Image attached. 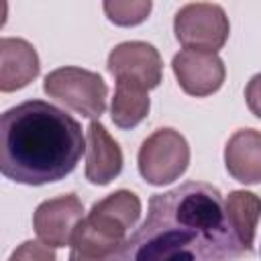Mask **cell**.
I'll use <instances>...</instances> for the list:
<instances>
[{
    "mask_svg": "<svg viewBox=\"0 0 261 261\" xmlns=\"http://www.w3.org/2000/svg\"><path fill=\"white\" fill-rule=\"evenodd\" d=\"M245 253L222 194L188 181L151 196L145 220L110 261H239Z\"/></svg>",
    "mask_w": 261,
    "mask_h": 261,
    "instance_id": "cell-1",
    "label": "cell"
},
{
    "mask_svg": "<svg viewBox=\"0 0 261 261\" xmlns=\"http://www.w3.org/2000/svg\"><path fill=\"white\" fill-rule=\"evenodd\" d=\"M84 153L80 122L49 102L27 100L0 118V171L16 184L59 181L75 169Z\"/></svg>",
    "mask_w": 261,
    "mask_h": 261,
    "instance_id": "cell-2",
    "label": "cell"
},
{
    "mask_svg": "<svg viewBox=\"0 0 261 261\" xmlns=\"http://www.w3.org/2000/svg\"><path fill=\"white\" fill-rule=\"evenodd\" d=\"M139 216L141 200L137 194L118 190L106 196L96 202L80 222L71 241V251L96 261H110L126 241V232L135 226Z\"/></svg>",
    "mask_w": 261,
    "mask_h": 261,
    "instance_id": "cell-3",
    "label": "cell"
},
{
    "mask_svg": "<svg viewBox=\"0 0 261 261\" xmlns=\"http://www.w3.org/2000/svg\"><path fill=\"white\" fill-rule=\"evenodd\" d=\"M43 90L49 98L59 100L88 118H98L106 110L108 88L104 80L82 67H59L51 71L43 82Z\"/></svg>",
    "mask_w": 261,
    "mask_h": 261,
    "instance_id": "cell-4",
    "label": "cell"
},
{
    "mask_svg": "<svg viewBox=\"0 0 261 261\" xmlns=\"http://www.w3.org/2000/svg\"><path fill=\"white\" fill-rule=\"evenodd\" d=\"M175 39L194 51L216 53L228 39V16L218 4L192 2L181 6L173 18Z\"/></svg>",
    "mask_w": 261,
    "mask_h": 261,
    "instance_id": "cell-5",
    "label": "cell"
},
{
    "mask_svg": "<svg viewBox=\"0 0 261 261\" xmlns=\"http://www.w3.org/2000/svg\"><path fill=\"white\" fill-rule=\"evenodd\" d=\"M190 163V147L173 128H159L139 149V171L145 181L163 186L175 181Z\"/></svg>",
    "mask_w": 261,
    "mask_h": 261,
    "instance_id": "cell-6",
    "label": "cell"
},
{
    "mask_svg": "<svg viewBox=\"0 0 261 261\" xmlns=\"http://www.w3.org/2000/svg\"><path fill=\"white\" fill-rule=\"evenodd\" d=\"M84 220V206L75 194L45 200L33 214V228L37 237L49 247L71 245L73 234Z\"/></svg>",
    "mask_w": 261,
    "mask_h": 261,
    "instance_id": "cell-7",
    "label": "cell"
},
{
    "mask_svg": "<svg viewBox=\"0 0 261 261\" xmlns=\"http://www.w3.org/2000/svg\"><path fill=\"white\" fill-rule=\"evenodd\" d=\"M171 67L181 90L196 98L214 94L222 86L226 75L222 59L216 53L208 51L184 49L173 55Z\"/></svg>",
    "mask_w": 261,
    "mask_h": 261,
    "instance_id": "cell-8",
    "label": "cell"
},
{
    "mask_svg": "<svg viewBox=\"0 0 261 261\" xmlns=\"http://www.w3.org/2000/svg\"><path fill=\"white\" fill-rule=\"evenodd\" d=\"M108 71L116 80H133L147 90H153L161 84L163 63L153 45L143 41H126L110 51Z\"/></svg>",
    "mask_w": 261,
    "mask_h": 261,
    "instance_id": "cell-9",
    "label": "cell"
},
{
    "mask_svg": "<svg viewBox=\"0 0 261 261\" xmlns=\"http://www.w3.org/2000/svg\"><path fill=\"white\" fill-rule=\"evenodd\" d=\"M122 169V151L108 135L104 124L92 120L86 135V177L92 184L106 186Z\"/></svg>",
    "mask_w": 261,
    "mask_h": 261,
    "instance_id": "cell-10",
    "label": "cell"
},
{
    "mask_svg": "<svg viewBox=\"0 0 261 261\" xmlns=\"http://www.w3.org/2000/svg\"><path fill=\"white\" fill-rule=\"evenodd\" d=\"M39 75V55L24 39H0V90L14 92Z\"/></svg>",
    "mask_w": 261,
    "mask_h": 261,
    "instance_id": "cell-11",
    "label": "cell"
},
{
    "mask_svg": "<svg viewBox=\"0 0 261 261\" xmlns=\"http://www.w3.org/2000/svg\"><path fill=\"white\" fill-rule=\"evenodd\" d=\"M228 173L241 184L261 181V133L255 128L237 130L224 147Z\"/></svg>",
    "mask_w": 261,
    "mask_h": 261,
    "instance_id": "cell-12",
    "label": "cell"
},
{
    "mask_svg": "<svg viewBox=\"0 0 261 261\" xmlns=\"http://www.w3.org/2000/svg\"><path fill=\"white\" fill-rule=\"evenodd\" d=\"M147 92L149 90L139 82L116 80V90L110 104V116L118 128H133L149 114L151 102Z\"/></svg>",
    "mask_w": 261,
    "mask_h": 261,
    "instance_id": "cell-13",
    "label": "cell"
},
{
    "mask_svg": "<svg viewBox=\"0 0 261 261\" xmlns=\"http://www.w3.org/2000/svg\"><path fill=\"white\" fill-rule=\"evenodd\" d=\"M228 218L234 226V232L247 253L253 251V239H255V228L261 216V198L255 196L253 192L237 190L230 192L228 198L224 200Z\"/></svg>",
    "mask_w": 261,
    "mask_h": 261,
    "instance_id": "cell-14",
    "label": "cell"
},
{
    "mask_svg": "<svg viewBox=\"0 0 261 261\" xmlns=\"http://www.w3.org/2000/svg\"><path fill=\"white\" fill-rule=\"evenodd\" d=\"M104 10L114 24L133 27L147 18V14L151 10V2L149 0H133V2L114 0V2H104Z\"/></svg>",
    "mask_w": 261,
    "mask_h": 261,
    "instance_id": "cell-15",
    "label": "cell"
},
{
    "mask_svg": "<svg viewBox=\"0 0 261 261\" xmlns=\"http://www.w3.org/2000/svg\"><path fill=\"white\" fill-rule=\"evenodd\" d=\"M8 261H55V253L49 245L39 241H24L18 245Z\"/></svg>",
    "mask_w": 261,
    "mask_h": 261,
    "instance_id": "cell-16",
    "label": "cell"
},
{
    "mask_svg": "<svg viewBox=\"0 0 261 261\" xmlns=\"http://www.w3.org/2000/svg\"><path fill=\"white\" fill-rule=\"evenodd\" d=\"M245 100H247V106L249 110L261 118V73L253 75L245 88Z\"/></svg>",
    "mask_w": 261,
    "mask_h": 261,
    "instance_id": "cell-17",
    "label": "cell"
},
{
    "mask_svg": "<svg viewBox=\"0 0 261 261\" xmlns=\"http://www.w3.org/2000/svg\"><path fill=\"white\" fill-rule=\"evenodd\" d=\"M69 261H96V259H90V257H84V255H80V253L71 251V255H69Z\"/></svg>",
    "mask_w": 261,
    "mask_h": 261,
    "instance_id": "cell-18",
    "label": "cell"
}]
</instances>
